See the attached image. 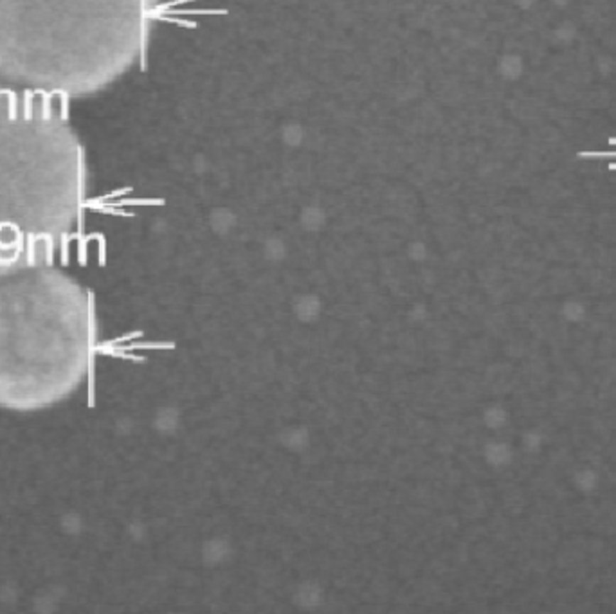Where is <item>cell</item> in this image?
Here are the masks:
<instances>
[{
  "mask_svg": "<svg viewBox=\"0 0 616 614\" xmlns=\"http://www.w3.org/2000/svg\"><path fill=\"white\" fill-rule=\"evenodd\" d=\"M151 0H0V85L94 96L137 62Z\"/></svg>",
  "mask_w": 616,
  "mask_h": 614,
  "instance_id": "obj_1",
  "label": "cell"
},
{
  "mask_svg": "<svg viewBox=\"0 0 616 614\" xmlns=\"http://www.w3.org/2000/svg\"><path fill=\"white\" fill-rule=\"evenodd\" d=\"M55 103L0 85V274L50 263L85 207L82 141Z\"/></svg>",
  "mask_w": 616,
  "mask_h": 614,
  "instance_id": "obj_2",
  "label": "cell"
},
{
  "mask_svg": "<svg viewBox=\"0 0 616 614\" xmlns=\"http://www.w3.org/2000/svg\"><path fill=\"white\" fill-rule=\"evenodd\" d=\"M87 296L50 263L0 274V405L35 411L65 400L90 362Z\"/></svg>",
  "mask_w": 616,
  "mask_h": 614,
  "instance_id": "obj_3",
  "label": "cell"
}]
</instances>
